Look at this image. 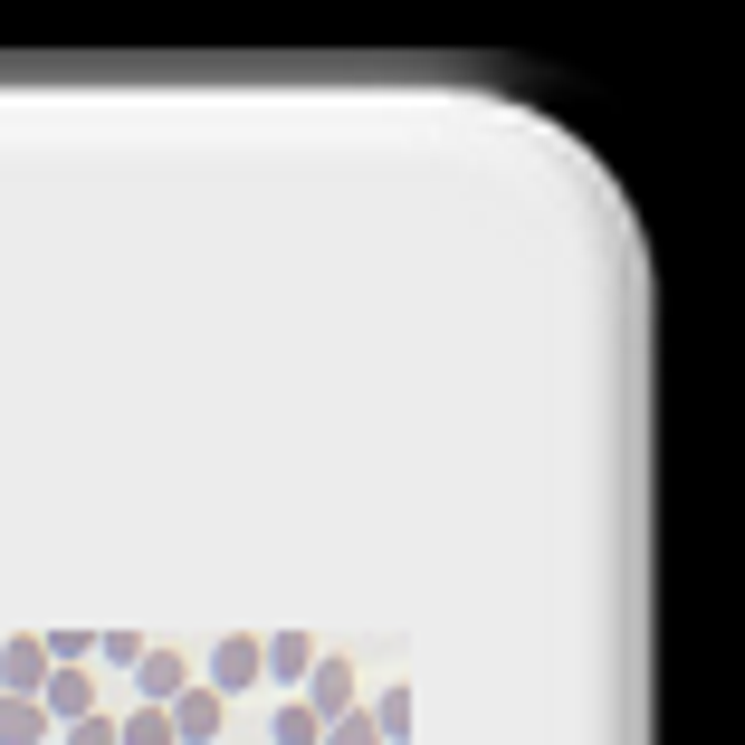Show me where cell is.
<instances>
[{
  "label": "cell",
  "mask_w": 745,
  "mask_h": 745,
  "mask_svg": "<svg viewBox=\"0 0 745 745\" xmlns=\"http://www.w3.org/2000/svg\"><path fill=\"white\" fill-rule=\"evenodd\" d=\"M0 678H10V697H20V688H49V650H39V641H10Z\"/></svg>",
  "instance_id": "6da1fadb"
},
{
  "label": "cell",
  "mask_w": 745,
  "mask_h": 745,
  "mask_svg": "<svg viewBox=\"0 0 745 745\" xmlns=\"http://www.w3.org/2000/svg\"><path fill=\"white\" fill-rule=\"evenodd\" d=\"M211 726H220V697H211V688H192V697H182V717H172V736L211 745Z\"/></svg>",
  "instance_id": "7a4b0ae2"
},
{
  "label": "cell",
  "mask_w": 745,
  "mask_h": 745,
  "mask_svg": "<svg viewBox=\"0 0 745 745\" xmlns=\"http://www.w3.org/2000/svg\"><path fill=\"white\" fill-rule=\"evenodd\" d=\"M39 726H49V717H39V697H0V745H29Z\"/></svg>",
  "instance_id": "3957f363"
},
{
  "label": "cell",
  "mask_w": 745,
  "mask_h": 745,
  "mask_svg": "<svg viewBox=\"0 0 745 745\" xmlns=\"http://www.w3.org/2000/svg\"><path fill=\"white\" fill-rule=\"evenodd\" d=\"M268 670H278V678H306L315 650H306V641H268Z\"/></svg>",
  "instance_id": "277c9868"
},
{
  "label": "cell",
  "mask_w": 745,
  "mask_h": 745,
  "mask_svg": "<svg viewBox=\"0 0 745 745\" xmlns=\"http://www.w3.org/2000/svg\"><path fill=\"white\" fill-rule=\"evenodd\" d=\"M344 697H354V678H344V660H325L315 670V707H344Z\"/></svg>",
  "instance_id": "5b68a950"
},
{
  "label": "cell",
  "mask_w": 745,
  "mask_h": 745,
  "mask_svg": "<svg viewBox=\"0 0 745 745\" xmlns=\"http://www.w3.org/2000/svg\"><path fill=\"white\" fill-rule=\"evenodd\" d=\"M124 745H172V717H153V707H144V717H124Z\"/></svg>",
  "instance_id": "8992f818"
},
{
  "label": "cell",
  "mask_w": 745,
  "mask_h": 745,
  "mask_svg": "<svg viewBox=\"0 0 745 745\" xmlns=\"http://www.w3.org/2000/svg\"><path fill=\"white\" fill-rule=\"evenodd\" d=\"M259 670V641H220V678H249Z\"/></svg>",
  "instance_id": "52a82bcc"
},
{
  "label": "cell",
  "mask_w": 745,
  "mask_h": 745,
  "mask_svg": "<svg viewBox=\"0 0 745 745\" xmlns=\"http://www.w3.org/2000/svg\"><path fill=\"white\" fill-rule=\"evenodd\" d=\"M49 707H68V717H87V678H77V670H68V678H49Z\"/></svg>",
  "instance_id": "ba28073f"
},
{
  "label": "cell",
  "mask_w": 745,
  "mask_h": 745,
  "mask_svg": "<svg viewBox=\"0 0 745 745\" xmlns=\"http://www.w3.org/2000/svg\"><path fill=\"white\" fill-rule=\"evenodd\" d=\"M278 745H315V707H288L278 717Z\"/></svg>",
  "instance_id": "9c48e42d"
},
{
  "label": "cell",
  "mask_w": 745,
  "mask_h": 745,
  "mask_svg": "<svg viewBox=\"0 0 745 745\" xmlns=\"http://www.w3.org/2000/svg\"><path fill=\"white\" fill-rule=\"evenodd\" d=\"M335 745H373V717H335Z\"/></svg>",
  "instance_id": "30bf717a"
},
{
  "label": "cell",
  "mask_w": 745,
  "mask_h": 745,
  "mask_svg": "<svg viewBox=\"0 0 745 745\" xmlns=\"http://www.w3.org/2000/svg\"><path fill=\"white\" fill-rule=\"evenodd\" d=\"M77 745H115V726H105V717H87V726H77Z\"/></svg>",
  "instance_id": "8fae6325"
}]
</instances>
